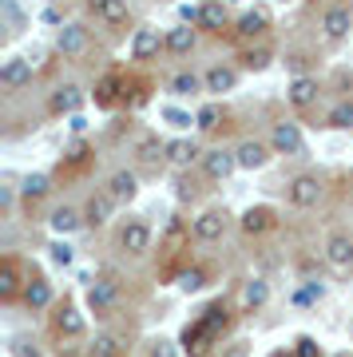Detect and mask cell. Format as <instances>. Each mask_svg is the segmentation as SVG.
Here are the masks:
<instances>
[{"label": "cell", "instance_id": "obj_27", "mask_svg": "<svg viewBox=\"0 0 353 357\" xmlns=\"http://www.w3.org/2000/svg\"><path fill=\"white\" fill-rule=\"evenodd\" d=\"M195 159H202V151H199L195 139H171L167 143V163L171 167H190Z\"/></svg>", "mask_w": 353, "mask_h": 357}, {"label": "cell", "instance_id": "obj_21", "mask_svg": "<svg viewBox=\"0 0 353 357\" xmlns=\"http://www.w3.org/2000/svg\"><path fill=\"white\" fill-rule=\"evenodd\" d=\"M24 306L28 310H48L52 306V282L44 274H28V290H24Z\"/></svg>", "mask_w": 353, "mask_h": 357}, {"label": "cell", "instance_id": "obj_8", "mask_svg": "<svg viewBox=\"0 0 353 357\" xmlns=\"http://www.w3.org/2000/svg\"><path fill=\"white\" fill-rule=\"evenodd\" d=\"M322 195H326V183L317 175H298L286 187V199H290V206H298V211H310V206L322 203Z\"/></svg>", "mask_w": 353, "mask_h": 357}, {"label": "cell", "instance_id": "obj_18", "mask_svg": "<svg viewBox=\"0 0 353 357\" xmlns=\"http://www.w3.org/2000/svg\"><path fill=\"white\" fill-rule=\"evenodd\" d=\"M112 206H115V199H112L107 191L91 195V199H88V206H84V227H91V230L107 227V218H112Z\"/></svg>", "mask_w": 353, "mask_h": 357}, {"label": "cell", "instance_id": "obj_49", "mask_svg": "<svg viewBox=\"0 0 353 357\" xmlns=\"http://www.w3.org/2000/svg\"><path fill=\"white\" fill-rule=\"evenodd\" d=\"M333 357H350V354H333Z\"/></svg>", "mask_w": 353, "mask_h": 357}, {"label": "cell", "instance_id": "obj_17", "mask_svg": "<svg viewBox=\"0 0 353 357\" xmlns=\"http://www.w3.org/2000/svg\"><path fill=\"white\" fill-rule=\"evenodd\" d=\"M28 79H32V64H28L24 56H13V60L0 64V88L16 91V88H24Z\"/></svg>", "mask_w": 353, "mask_h": 357}, {"label": "cell", "instance_id": "obj_2", "mask_svg": "<svg viewBox=\"0 0 353 357\" xmlns=\"http://www.w3.org/2000/svg\"><path fill=\"white\" fill-rule=\"evenodd\" d=\"M28 274H32V270H28L16 255H4V258H0V302H4V306H13V302H24Z\"/></svg>", "mask_w": 353, "mask_h": 357}, {"label": "cell", "instance_id": "obj_25", "mask_svg": "<svg viewBox=\"0 0 353 357\" xmlns=\"http://www.w3.org/2000/svg\"><path fill=\"white\" fill-rule=\"evenodd\" d=\"M119 91H127V79L119 76V72H107V76L96 84V103H100V107H115V103H119Z\"/></svg>", "mask_w": 353, "mask_h": 357}, {"label": "cell", "instance_id": "obj_13", "mask_svg": "<svg viewBox=\"0 0 353 357\" xmlns=\"http://www.w3.org/2000/svg\"><path fill=\"white\" fill-rule=\"evenodd\" d=\"M234 155H239V167H246V171H258V167L270 163V155H274V147L262 139H242L239 147H234Z\"/></svg>", "mask_w": 353, "mask_h": 357}, {"label": "cell", "instance_id": "obj_19", "mask_svg": "<svg viewBox=\"0 0 353 357\" xmlns=\"http://www.w3.org/2000/svg\"><path fill=\"white\" fill-rule=\"evenodd\" d=\"M80 103H84V91H80L76 84H63V88L52 91L48 112H52V115H76V112H80Z\"/></svg>", "mask_w": 353, "mask_h": 357}, {"label": "cell", "instance_id": "obj_3", "mask_svg": "<svg viewBox=\"0 0 353 357\" xmlns=\"http://www.w3.org/2000/svg\"><path fill=\"white\" fill-rule=\"evenodd\" d=\"M48 326H52V337H56V342H76V337H84V330H88V321H84V314H80V306L72 298H63L60 306H56Z\"/></svg>", "mask_w": 353, "mask_h": 357}, {"label": "cell", "instance_id": "obj_12", "mask_svg": "<svg viewBox=\"0 0 353 357\" xmlns=\"http://www.w3.org/2000/svg\"><path fill=\"white\" fill-rule=\"evenodd\" d=\"M163 48H167V36H159L155 28H135V40H131V60H155Z\"/></svg>", "mask_w": 353, "mask_h": 357}, {"label": "cell", "instance_id": "obj_33", "mask_svg": "<svg viewBox=\"0 0 353 357\" xmlns=\"http://www.w3.org/2000/svg\"><path fill=\"white\" fill-rule=\"evenodd\" d=\"M52 191V178L48 175H28L24 183H20V195H24V203H40V199H44V195Z\"/></svg>", "mask_w": 353, "mask_h": 357}, {"label": "cell", "instance_id": "obj_29", "mask_svg": "<svg viewBox=\"0 0 353 357\" xmlns=\"http://www.w3.org/2000/svg\"><path fill=\"white\" fill-rule=\"evenodd\" d=\"M187 243H190V227H187V222H183L179 215H175L171 222H167V230H163V243H159V246H163L167 255H179V250H183Z\"/></svg>", "mask_w": 353, "mask_h": 357}, {"label": "cell", "instance_id": "obj_36", "mask_svg": "<svg viewBox=\"0 0 353 357\" xmlns=\"http://www.w3.org/2000/svg\"><path fill=\"white\" fill-rule=\"evenodd\" d=\"M199 88H206V84H202L195 72H179V76H171V91H175V96H195Z\"/></svg>", "mask_w": 353, "mask_h": 357}, {"label": "cell", "instance_id": "obj_46", "mask_svg": "<svg viewBox=\"0 0 353 357\" xmlns=\"http://www.w3.org/2000/svg\"><path fill=\"white\" fill-rule=\"evenodd\" d=\"M223 357H250V345L234 342V345H227V349H223Z\"/></svg>", "mask_w": 353, "mask_h": 357}, {"label": "cell", "instance_id": "obj_26", "mask_svg": "<svg viewBox=\"0 0 353 357\" xmlns=\"http://www.w3.org/2000/svg\"><path fill=\"white\" fill-rule=\"evenodd\" d=\"M274 211H270V206H250V211H246V215H242V234H266V230H274Z\"/></svg>", "mask_w": 353, "mask_h": 357}, {"label": "cell", "instance_id": "obj_31", "mask_svg": "<svg viewBox=\"0 0 353 357\" xmlns=\"http://www.w3.org/2000/svg\"><path fill=\"white\" fill-rule=\"evenodd\" d=\"M190 48H195V28L179 24V28L167 32V52H171V56H187Z\"/></svg>", "mask_w": 353, "mask_h": 357}, {"label": "cell", "instance_id": "obj_42", "mask_svg": "<svg viewBox=\"0 0 353 357\" xmlns=\"http://www.w3.org/2000/svg\"><path fill=\"white\" fill-rule=\"evenodd\" d=\"M88 155H91V147H88V143H76V147L68 151V163H72V167H76V171H80V167L88 163Z\"/></svg>", "mask_w": 353, "mask_h": 357}, {"label": "cell", "instance_id": "obj_15", "mask_svg": "<svg viewBox=\"0 0 353 357\" xmlns=\"http://www.w3.org/2000/svg\"><path fill=\"white\" fill-rule=\"evenodd\" d=\"M202 171H206V178H230L234 171H239V155L234 151H206L202 155Z\"/></svg>", "mask_w": 353, "mask_h": 357}, {"label": "cell", "instance_id": "obj_10", "mask_svg": "<svg viewBox=\"0 0 353 357\" xmlns=\"http://www.w3.org/2000/svg\"><path fill=\"white\" fill-rule=\"evenodd\" d=\"M353 28V8L350 4H333V8H326V16H322V32H326L329 44H341V40L350 36Z\"/></svg>", "mask_w": 353, "mask_h": 357}, {"label": "cell", "instance_id": "obj_16", "mask_svg": "<svg viewBox=\"0 0 353 357\" xmlns=\"http://www.w3.org/2000/svg\"><path fill=\"white\" fill-rule=\"evenodd\" d=\"M227 24H230V16H227V4H223V0H206V4H199V28L202 32L223 36V28Z\"/></svg>", "mask_w": 353, "mask_h": 357}, {"label": "cell", "instance_id": "obj_11", "mask_svg": "<svg viewBox=\"0 0 353 357\" xmlns=\"http://www.w3.org/2000/svg\"><path fill=\"white\" fill-rule=\"evenodd\" d=\"M326 262L333 270H353V234L345 230H333L326 238Z\"/></svg>", "mask_w": 353, "mask_h": 357}, {"label": "cell", "instance_id": "obj_30", "mask_svg": "<svg viewBox=\"0 0 353 357\" xmlns=\"http://www.w3.org/2000/svg\"><path fill=\"white\" fill-rule=\"evenodd\" d=\"M48 222H52V230H56V234H72V230L84 227V211H76V206H56Z\"/></svg>", "mask_w": 353, "mask_h": 357}, {"label": "cell", "instance_id": "obj_34", "mask_svg": "<svg viewBox=\"0 0 353 357\" xmlns=\"http://www.w3.org/2000/svg\"><path fill=\"white\" fill-rule=\"evenodd\" d=\"M123 354V342L115 333H96V342L88 345V357H119Z\"/></svg>", "mask_w": 353, "mask_h": 357}, {"label": "cell", "instance_id": "obj_37", "mask_svg": "<svg viewBox=\"0 0 353 357\" xmlns=\"http://www.w3.org/2000/svg\"><path fill=\"white\" fill-rule=\"evenodd\" d=\"M179 286H183V290H187V294L202 290V286H206V270H199V266L183 270V274H179Z\"/></svg>", "mask_w": 353, "mask_h": 357}, {"label": "cell", "instance_id": "obj_38", "mask_svg": "<svg viewBox=\"0 0 353 357\" xmlns=\"http://www.w3.org/2000/svg\"><path fill=\"white\" fill-rule=\"evenodd\" d=\"M218 119H223V107H215V103H206L199 115H195V123H199V131H215Z\"/></svg>", "mask_w": 353, "mask_h": 357}, {"label": "cell", "instance_id": "obj_9", "mask_svg": "<svg viewBox=\"0 0 353 357\" xmlns=\"http://www.w3.org/2000/svg\"><path fill=\"white\" fill-rule=\"evenodd\" d=\"M270 147L274 155H306V135L298 123H274L270 131Z\"/></svg>", "mask_w": 353, "mask_h": 357}, {"label": "cell", "instance_id": "obj_4", "mask_svg": "<svg viewBox=\"0 0 353 357\" xmlns=\"http://www.w3.org/2000/svg\"><path fill=\"white\" fill-rule=\"evenodd\" d=\"M56 52H60L63 60H84L91 52V32L84 24H63L56 32Z\"/></svg>", "mask_w": 353, "mask_h": 357}, {"label": "cell", "instance_id": "obj_47", "mask_svg": "<svg viewBox=\"0 0 353 357\" xmlns=\"http://www.w3.org/2000/svg\"><path fill=\"white\" fill-rule=\"evenodd\" d=\"M151 357H175V345H171V342H155L151 345Z\"/></svg>", "mask_w": 353, "mask_h": 357}, {"label": "cell", "instance_id": "obj_20", "mask_svg": "<svg viewBox=\"0 0 353 357\" xmlns=\"http://www.w3.org/2000/svg\"><path fill=\"white\" fill-rule=\"evenodd\" d=\"M317 96H322V88H317V79L314 76H298L290 84V91H286V100L298 107V112H306V107H314Z\"/></svg>", "mask_w": 353, "mask_h": 357}, {"label": "cell", "instance_id": "obj_48", "mask_svg": "<svg viewBox=\"0 0 353 357\" xmlns=\"http://www.w3.org/2000/svg\"><path fill=\"white\" fill-rule=\"evenodd\" d=\"M274 357H294V349H290V354H274Z\"/></svg>", "mask_w": 353, "mask_h": 357}, {"label": "cell", "instance_id": "obj_44", "mask_svg": "<svg viewBox=\"0 0 353 357\" xmlns=\"http://www.w3.org/2000/svg\"><path fill=\"white\" fill-rule=\"evenodd\" d=\"M163 119H167V123H175V128H190V115L175 112V107H167V112H163Z\"/></svg>", "mask_w": 353, "mask_h": 357}, {"label": "cell", "instance_id": "obj_7", "mask_svg": "<svg viewBox=\"0 0 353 357\" xmlns=\"http://www.w3.org/2000/svg\"><path fill=\"white\" fill-rule=\"evenodd\" d=\"M115 306H119V282H115L112 274H103V278H96L88 286V310L100 314V318H107Z\"/></svg>", "mask_w": 353, "mask_h": 357}, {"label": "cell", "instance_id": "obj_22", "mask_svg": "<svg viewBox=\"0 0 353 357\" xmlns=\"http://www.w3.org/2000/svg\"><path fill=\"white\" fill-rule=\"evenodd\" d=\"M266 302H270V286H266L262 278H246L239 290V306L246 310V314H254V310H262Z\"/></svg>", "mask_w": 353, "mask_h": 357}, {"label": "cell", "instance_id": "obj_35", "mask_svg": "<svg viewBox=\"0 0 353 357\" xmlns=\"http://www.w3.org/2000/svg\"><path fill=\"white\" fill-rule=\"evenodd\" d=\"M270 60H274V56H270L266 44H254V48L242 52V68H246V72H262V68H270Z\"/></svg>", "mask_w": 353, "mask_h": 357}, {"label": "cell", "instance_id": "obj_5", "mask_svg": "<svg viewBox=\"0 0 353 357\" xmlns=\"http://www.w3.org/2000/svg\"><path fill=\"white\" fill-rule=\"evenodd\" d=\"M227 227H230V215L218 211V206H211V211H202V215L190 222V238H195V243H218V238L227 234Z\"/></svg>", "mask_w": 353, "mask_h": 357}, {"label": "cell", "instance_id": "obj_40", "mask_svg": "<svg viewBox=\"0 0 353 357\" xmlns=\"http://www.w3.org/2000/svg\"><path fill=\"white\" fill-rule=\"evenodd\" d=\"M329 128H353V107L350 103H341V107L329 112Z\"/></svg>", "mask_w": 353, "mask_h": 357}, {"label": "cell", "instance_id": "obj_41", "mask_svg": "<svg viewBox=\"0 0 353 357\" xmlns=\"http://www.w3.org/2000/svg\"><path fill=\"white\" fill-rule=\"evenodd\" d=\"M48 250H52V262H56V266H72V246L68 243H52Z\"/></svg>", "mask_w": 353, "mask_h": 357}, {"label": "cell", "instance_id": "obj_1", "mask_svg": "<svg viewBox=\"0 0 353 357\" xmlns=\"http://www.w3.org/2000/svg\"><path fill=\"white\" fill-rule=\"evenodd\" d=\"M230 321H234V314H230L223 302L206 306L199 318H195L187 330H183V349H187L190 357H206V349H211V345H215L218 337L230 330Z\"/></svg>", "mask_w": 353, "mask_h": 357}, {"label": "cell", "instance_id": "obj_6", "mask_svg": "<svg viewBox=\"0 0 353 357\" xmlns=\"http://www.w3.org/2000/svg\"><path fill=\"white\" fill-rule=\"evenodd\" d=\"M151 227L143 222V218H127L123 227H119V250L123 255H131V258H139V255H147L151 250Z\"/></svg>", "mask_w": 353, "mask_h": 357}, {"label": "cell", "instance_id": "obj_14", "mask_svg": "<svg viewBox=\"0 0 353 357\" xmlns=\"http://www.w3.org/2000/svg\"><path fill=\"white\" fill-rule=\"evenodd\" d=\"M234 32H239V40H262L266 32H270V13H266V8H246V13L239 16Z\"/></svg>", "mask_w": 353, "mask_h": 357}, {"label": "cell", "instance_id": "obj_23", "mask_svg": "<svg viewBox=\"0 0 353 357\" xmlns=\"http://www.w3.org/2000/svg\"><path fill=\"white\" fill-rule=\"evenodd\" d=\"M107 195H112L115 203H131V199L139 195L135 171H112V178H107Z\"/></svg>", "mask_w": 353, "mask_h": 357}, {"label": "cell", "instance_id": "obj_39", "mask_svg": "<svg viewBox=\"0 0 353 357\" xmlns=\"http://www.w3.org/2000/svg\"><path fill=\"white\" fill-rule=\"evenodd\" d=\"M294 357H326V354H322V345H317V337L302 333V337L294 342Z\"/></svg>", "mask_w": 353, "mask_h": 357}, {"label": "cell", "instance_id": "obj_28", "mask_svg": "<svg viewBox=\"0 0 353 357\" xmlns=\"http://www.w3.org/2000/svg\"><path fill=\"white\" fill-rule=\"evenodd\" d=\"M202 84H206V91L211 96H227V91H234V84H239V72L234 68H211L206 76H202Z\"/></svg>", "mask_w": 353, "mask_h": 357}, {"label": "cell", "instance_id": "obj_32", "mask_svg": "<svg viewBox=\"0 0 353 357\" xmlns=\"http://www.w3.org/2000/svg\"><path fill=\"white\" fill-rule=\"evenodd\" d=\"M135 155H139V163H143V167H163V163H167V143L143 139V143L135 147Z\"/></svg>", "mask_w": 353, "mask_h": 357}, {"label": "cell", "instance_id": "obj_43", "mask_svg": "<svg viewBox=\"0 0 353 357\" xmlns=\"http://www.w3.org/2000/svg\"><path fill=\"white\" fill-rule=\"evenodd\" d=\"M322 294H326V286H322V282H310V286H306V290L298 294V302H317Z\"/></svg>", "mask_w": 353, "mask_h": 357}, {"label": "cell", "instance_id": "obj_24", "mask_svg": "<svg viewBox=\"0 0 353 357\" xmlns=\"http://www.w3.org/2000/svg\"><path fill=\"white\" fill-rule=\"evenodd\" d=\"M88 8L96 13V20L107 24V28H115V24L127 20V0H88Z\"/></svg>", "mask_w": 353, "mask_h": 357}, {"label": "cell", "instance_id": "obj_45", "mask_svg": "<svg viewBox=\"0 0 353 357\" xmlns=\"http://www.w3.org/2000/svg\"><path fill=\"white\" fill-rule=\"evenodd\" d=\"M0 8H4V16H8V24H20V8H16V0H0Z\"/></svg>", "mask_w": 353, "mask_h": 357}]
</instances>
